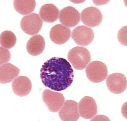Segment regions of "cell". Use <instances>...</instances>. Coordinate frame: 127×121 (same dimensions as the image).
<instances>
[{
    "mask_svg": "<svg viewBox=\"0 0 127 121\" xmlns=\"http://www.w3.org/2000/svg\"><path fill=\"white\" fill-rule=\"evenodd\" d=\"M40 72L42 83L52 90H65L73 82L74 71L69 62L63 58H52L42 65Z\"/></svg>",
    "mask_w": 127,
    "mask_h": 121,
    "instance_id": "cell-1",
    "label": "cell"
},
{
    "mask_svg": "<svg viewBox=\"0 0 127 121\" xmlns=\"http://www.w3.org/2000/svg\"><path fill=\"white\" fill-rule=\"evenodd\" d=\"M67 59L75 69H85L91 61L90 52L84 47H76L68 52Z\"/></svg>",
    "mask_w": 127,
    "mask_h": 121,
    "instance_id": "cell-2",
    "label": "cell"
},
{
    "mask_svg": "<svg viewBox=\"0 0 127 121\" xmlns=\"http://www.w3.org/2000/svg\"><path fill=\"white\" fill-rule=\"evenodd\" d=\"M86 74L87 78L91 82L100 83L107 78L108 69L106 64L101 61H92L87 66Z\"/></svg>",
    "mask_w": 127,
    "mask_h": 121,
    "instance_id": "cell-3",
    "label": "cell"
},
{
    "mask_svg": "<svg viewBox=\"0 0 127 121\" xmlns=\"http://www.w3.org/2000/svg\"><path fill=\"white\" fill-rule=\"evenodd\" d=\"M43 24V21L39 15L33 13L22 18L20 26L23 31L27 34L33 35L39 32Z\"/></svg>",
    "mask_w": 127,
    "mask_h": 121,
    "instance_id": "cell-4",
    "label": "cell"
},
{
    "mask_svg": "<svg viewBox=\"0 0 127 121\" xmlns=\"http://www.w3.org/2000/svg\"><path fill=\"white\" fill-rule=\"evenodd\" d=\"M43 99L49 110L56 112L60 110L64 105L65 98L61 93L55 92L46 89L43 93Z\"/></svg>",
    "mask_w": 127,
    "mask_h": 121,
    "instance_id": "cell-5",
    "label": "cell"
},
{
    "mask_svg": "<svg viewBox=\"0 0 127 121\" xmlns=\"http://www.w3.org/2000/svg\"><path fill=\"white\" fill-rule=\"evenodd\" d=\"M71 37L76 44L80 46H86L94 40V33L91 28L84 25H80L72 30Z\"/></svg>",
    "mask_w": 127,
    "mask_h": 121,
    "instance_id": "cell-6",
    "label": "cell"
},
{
    "mask_svg": "<svg viewBox=\"0 0 127 121\" xmlns=\"http://www.w3.org/2000/svg\"><path fill=\"white\" fill-rule=\"evenodd\" d=\"M81 19L85 25L91 28H94L101 23L102 15L98 8L90 6L85 8L82 11Z\"/></svg>",
    "mask_w": 127,
    "mask_h": 121,
    "instance_id": "cell-7",
    "label": "cell"
},
{
    "mask_svg": "<svg viewBox=\"0 0 127 121\" xmlns=\"http://www.w3.org/2000/svg\"><path fill=\"white\" fill-rule=\"evenodd\" d=\"M106 82L109 90L115 94L122 93L127 89V78L122 74H112L107 77Z\"/></svg>",
    "mask_w": 127,
    "mask_h": 121,
    "instance_id": "cell-8",
    "label": "cell"
},
{
    "mask_svg": "<svg viewBox=\"0 0 127 121\" xmlns=\"http://www.w3.org/2000/svg\"><path fill=\"white\" fill-rule=\"evenodd\" d=\"M78 110L81 117L90 120L97 114V106L94 98L86 96L79 102Z\"/></svg>",
    "mask_w": 127,
    "mask_h": 121,
    "instance_id": "cell-9",
    "label": "cell"
},
{
    "mask_svg": "<svg viewBox=\"0 0 127 121\" xmlns=\"http://www.w3.org/2000/svg\"><path fill=\"white\" fill-rule=\"evenodd\" d=\"M80 15L74 7L68 6L60 11L59 19L63 25L73 28L77 25L80 21Z\"/></svg>",
    "mask_w": 127,
    "mask_h": 121,
    "instance_id": "cell-10",
    "label": "cell"
},
{
    "mask_svg": "<svg viewBox=\"0 0 127 121\" xmlns=\"http://www.w3.org/2000/svg\"><path fill=\"white\" fill-rule=\"evenodd\" d=\"M58 114L62 121H77L80 117L78 103L73 100H67L64 102Z\"/></svg>",
    "mask_w": 127,
    "mask_h": 121,
    "instance_id": "cell-11",
    "label": "cell"
},
{
    "mask_svg": "<svg viewBox=\"0 0 127 121\" xmlns=\"http://www.w3.org/2000/svg\"><path fill=\"white\" fill-rule=\"evenodd\" d=\"M70 29L62 24H56L50 31V38L54 43L57 44L65 43L70 38Z\"/></svg>",
    "mask_w": 127,
    "mask_h": 121,
    "instance_id": "cell-12",
    "label": "cell"
},
{
    "mask_svg": "<svg viewBox=\"0 0 127 121\" xmlns=\"http://www.w3.org/2000/svg\"><path fill=\"white\" fill-rule=\"evenodd\" d=\"M12 89L16 95L20 97H24L31 92L32 89V82L28 77L18 76L13 81Z\"/></svg>",
    "mask_w": 127,
    "mask_h": 121,
    "instance_id": "cell-13",
    "label": "cell"
},
{
    "mask_svg": "<svg viewBox=\"0 0 127 121\" xmlns=\"http://www.w3.org/2000/svg\"><path fill=\"white\" fill-rule=\"evenodd\" d=\"M20 70L11 63L1 65L0 66V82L6 84L12 82L19 74Z\"/></svg>",
    "mask_w": 127,
    "mask_h": 121,
    "instance_id": "cell-14",
    "label": "cell"
},
{
    "mask_svg": "<svg viewBox=\"0 0 127 121\" xmlns=\"http://www.w3.org/2000/svg\"><path fill=\"white\" fill-rule=\"evenodd\" d=\"M45 42L41 35H35L31 37L26 45V50L29 54L37 56L41 54L45 48Z\"/></svg>",
    "mask_w": 127,
    "mask_h": 121,
    "instance_id": "cell-15",
    "label": "cell"
},
{
    "mask_svg": "<svg viewBox=\"0 0 127 121\" xmlns=\"http://www.w3.org/2000/svg\"><path fill=\"white\" fill-rule=\"evenodd\" d=\"M59 9L52 4H44L40 8L39 14L43 21L52 23L58 19L59 15Z\"/></svg>",
    "mask_w": 127,
    "mask_h": 121,
    "instance_id": "cell-16",
    "label": "cell"
},
{
    "mask_svg": "<svg viewBox=\"0 0 127 121\" xmlns=\"http://www.w3.org/2000/svg\"><path fill=\"white\" fill-rule=\"evenodd\" d=\"M13 5L16 11L22 15H27L33 12L35 8L36 2L34 0H15Z\"/></svg>",
    "mask_w": 127,
    "mask_h": 121,
    "instance_id": "cell-17",
    "label": "cell"
},
{
    "mask_svg": "<svg viewBox=\"0 0 127 121\" xmlns=\"http://www.w3.org/2000/svg\"><path fill=\"white\" fill-rule=\"evenodd\" d=\"M17 38L15 34L11 31H3L0 37V46L4 49H10L15 46Z\"/></svg>",
    "mask_w": 127,
    "mask_h": 121,
    "instance_id": "cell-18",
    "label": "cell"
},
{
    "mask_svg": "<svg viewBox=\"0 0 127 121\" xmlns=\"http://www.w3.org/2000/svg\"><path fill=\"white\" fill-rule=\"evenodd\" d=\"M0 65H3L8 62L11 58L10 52L7 49L0 47Z\"/></svg>",
    "mask_w": 127,
    "mask_h": 121,
    "instance_id": "cell-19",
    "label": "cell"
},
{
    "mask_svg": "<svg viewBox=\"0 0 127 121\" xmlns=\"http://www.w3.org/2000/svg\"><path fill=\"white\" fill-rule=\"evenodd\" d=\"M118 40L122 45L127 46V26L121 28L118 34Z\"/></svg>",
    "mask_w": 127,
    "mask_h": 121,
    "instance_id": "cell-20",
    "label": "cell"
}]
</instances>
